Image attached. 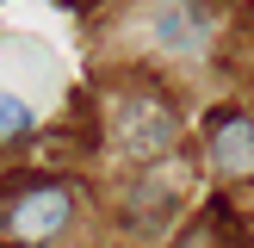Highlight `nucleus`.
<instances>
[{
	"mask_svg": "<svg viewBox=\"0 0 254 248\" xmlns=\"http://www.w3.org/2000/svg\"><path fill=\"white\" fill-rule=\"evenodd\" d=\"M112 143L130 161H161L180 143V112L161 93H124L118 106H112Z\"/></svg>",
	"mask_w": 254,
	"mask_h": 248,
	"instance_id": "nucleus-1",
	"label": "nucleus"
},
{
	"mask_svg": "<svg viewBox=\"0 0 254 248\" xmlns=\"http://www.w3.org/2000/svg\"><path fill=\"white\" fill-rule=\"evenodd\" d=\"M68 217H74V192L68 186H25L12 198V211H6V230L19 242H50V236L68 230Z\"/></svg>",
	"mask_w": 254,
	"mask_h": 248,
	"instance_id": "nucleus-2",
	"label": "nucleus"
},
{
	"mask_svg": "<svg viewBox=\"0 0 254 248\" xmlns=\"http://www.w3.org/2000/svg\"><path fill=\"white\" fill-rule=\"evenodd\" d=\"M205 155L223 180H248L254 174V112H211Z\"/></svg>",
	"mask_w": 254,
	"mask_h": 248,
	"instance_id": "nucleus-3",
	"label": "nucleus"
},
{
	"mask_svg": "<svg viewBox=\"0 0 254 248\" xmlns=\"http://www.w3.org/2000/svg\"><path fill=\"white\" fill-rule=\"evenodd\" d=\"M149 25H155V37L168 50H180V56L205 50V19H198L186 0H155V6H149Z\"/></svg>",
	"mask_w": 254,
	"mask_h": 248,
	"instance_id": "nucleus-4",
	"label": "nucleus"
},
{
	"mask_svg": "<svg viewBox=\"0 0 254 248\" xmlns=\"http://www.w3.org/2000/svg\"><path fill=\"white\" fill-rule=\"evenodd\" d=\"M174 205H180V174H149V180H136V192H130V217L143 223V230H161V223L174 217Z\"/></svg>",
	"mask_w": 254,
	"mask_h": 248,
	"instance_id": "nucleus-5",
	"label": "nucleus"
},
{
	"mask_svg": "<svg viewBox=\"0 0 254 248\" xmlns=\"http://www.w3.org/2000/svg\"><path fill=\"white\" fill-rule=\"evenodd\" d=\"M31 106H25V99H12V93H0V136H6V143H12V136H25V130H31Z\"/></svg>",
	"mask_w": 254,
	"mask_h": 248,
	"instance_id": "nucleus-6",
	"label": "nucleus"
}]
</instances>
